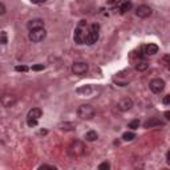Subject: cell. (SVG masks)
I'll return each mask as SVG.
<instances>
[{"instance_id": "4dcf8cb0", "label": "cell", "mask_w": 170, "mask_h": 170, "mask_svg": "<svg viewBox=\"0 0 170 170\" xmlns=\"http://www.w3.org/2000/svg\"><path fill=\"white\" fill-rule=\"evenodd\" d=\"M165 60H168L169 61V69H170V57H165Z\"/></svg>"}, {"instance_id": "f1b7e54d", "label": "cell", "mask_w": 170, "mask_h": 170, "mask_svg": "<svg viewBox=\"0 0 170 170\" xmlns=\"http://www.w3.org/2000/svg\"><path fill=\"white\" fill-rule=\"evenodd\" d=\"M32 3H35V4H39V3H44L45 0H31Z\"/></svg>"}, {"instance_id": "ffe728a7", "label": "cell", "mask_w": 170, "mask_h": 170, "mask_svg": "<svg viewBox=\"0 0 170 170\" xmlns=\"http://www.w3.org/2000/svg\"><path fill=\"white\" fill-rule=\"evenodd\" d=\"M138 126H140V121H138V120H133L130 124H129V128H130V129H137Z\"/></svg>"}, {"instance_id": "9c48e42d", "label": "cell", "mask_w": 170, "mask_h": 170, "mask_svg": "<svg viewBox=\"0 0 170 170\" xmlns=\"http://www.w3.org/2000/svg\"><path fill=\"white\" fill-rule=\"evenodd\" d=\"M117 106H118L120 111H122V112L130 111L132 106H133V101H132V98H129V97H124V98H121L118 101Z\"/></svg>"}, {"instance_id": "4fadbf2b", "label": "cell", "mask_w": 170, "mask_h": 170, "mask_svg": "<svg viewBox=\"0 0 170 170\" xmlns=\"http://www.w3.org/2000/svg\"><path fill=\"white\" fill-rule=\"evenodd\" d=\"M41 114H43L41 109H39V108H33V109H31V111L28 112V116H27V118H35V120H39L40 117H41Z\"/></svg>"}, {"instance_id": "2e32d148", "label": "cell", "mask_w": 170, "mask_h": 170, "mask_svg": "<svg viewBox=\"0 0 170 170\" xmlns=\"http://www.w3.org/2000/svg\"><path fill=\"white\" fill-rule=\"evenodd\" d=\"M97 137H98V134L96 132H93V130H91V132H88L85 134V138L88 140V141H96L97 140Z\"/></svg>"}, {"instance_id": "d4e9b609", "label": "cell", "mask_w": 170, "mask_h": 170, "mask_svg": "<svg viewBox=\"0 0 170 170\" xmlns=\"http://www.w3.org/2000/svg\"><path fill=\"white\" fill-rule=\"evenodd\" d=\"M2 44H7V35H5V31L2 32Z\"/></svg>"}, {"instance_id": "d6986e66", "label": "cell", "mask_w": 170, "mask_h": 170, "mask_svg": "<svg viewBox=\"0 0 170 170\" xmlns=\"http://www.w3.org/2000/svg\"><path fill=\"white\" fill-rule=\"evenodd\" d=\"M130 8H132V4H130V3H129V2H125L124 4L121 5V12H122V13H125L126 11H129Z\"/></svg>"}, {"instance_id": "7402d4cb", "label": "cell", "mask_w": 170, "mask_h": 170, "mask_svg": "<svg viewBox=\"0 0 170 170\" xmlns=\"http://www.w3.org/2000/svg\"><path fill=\"white\" fill-rule=\"evenodd\" d=\"M109 168H111V165H109L108 162H102V164L98 166V169H100V170H108Z\"/></svg>"}, {"instance_id": "6da1fadb", "label": "cell", "mask_w": 170, "mask_h": 170, "mask_svg": "<svg viewBox=\"0 0 170 170\" xmlns=\"http://www.w3.org/2000/svg\"><path fill=\"white\" fill-rule=\"evenodd\" d=\"M85 144L82 141H79V140H75L71 145L68 146V156L71 158H80L84 156L85 153Z\"/></svg>"}, {"instance_id": "5bb4252c", "label": "cell", "mask_w": 170, "mask_h": 170, "mask_svg": "<svg viewBox=\"0 0 170 170\" xmlns=\"http://www.w3.org/2000/svg\"><path fill=\"white\" fill-rule=\"evenodd\" d=\"M2 102H3V105H4L5 108H9V106H12L13 104H15V98H13L12 96H9V95H5V96H3Z\"/></svg>"}, {"instance_id": "4316f807", "label": "cell", "mask_w": 170, "mask_h": 170, "mask_svg": "<svg viewBox=\"0 0 170 170\" xmlns=\"http://www.w3.org/2000/svg\"><path fill=\"white\" fill-rule=\"evenodd\" d=\"M40 169H56L55 166H49V165H41Z\"/></svg>"}, {"instance_id": "cb8c5ba5", "label": "cell", "mask_w": 170, "mask_h": 170, "mask_svg": "<svg viewBox=\"0 0 170 170\" xmlns=\"http://www.w3.org/2000/svg\"><path fill=\"white\" fill-rule=\"evenodd\" d=\"M43 69H44V65H43V64L33 65V66H32V71H43Z\"/></svg>"}, {"instance_id": "7c38bea8", "label": "cell", "mask_w": 170, "mask_h": 170, "mask_svg": "<svg viewBox=\"0 0 170 170\" xmlns=\"http://www.w3.org/2000/svg\"><path fill=\"white\" fill-rule=\"evenodd\" d=\"M162 124H164V122H162L159 118L153 117L150 120H148V121H145L144 126H145V128H153V126H158V125H162Z\"/></svg>"}, {"instance_id": "ac0fdd59", "label": "cell", "mask_w": 170, "mask_h": 170, "mask_svg": "<svg viewBox=\"0 0 170 170\" xmlns=\"http://www.w3.org/2000/svg\"><path fill=\"white\" fill-rule=\"evenodd\" d=\"M122 138H124L125 141H132L133 138H136V134H134L133 132H126V133H124Z\"/></svg>"}, {"instance_id": "30bf717a", "label": "cell", "mask_w": 170, "mask_h": 170, "mask_svg": "<svg viewBox=\"0 0 170 170\" xmlns=\"http://www.w3.org/2000/svg\"><path fill=\"white\" fill-rule=\"evenodd\" d=\"M28 28H29V31L37 29V28H44V21L41 19H33L28 23Z\"/></svg>"}, {"instance_id": "e0dca14e", "label": "cell", "mask_w": 170, "mask_h": 170, "mask_svg": "<svg viewBox=\"0 0 170 170\" xmlns=\"http://www.w3.org/2000/svg\"><path fill=\"white\" fill-rule=\"evenodd\" d=\"M148 66H149L148 63L140 61V63H137V64H136V69H137V71H145V69H148Z\"/></svg>"}, {"instance_id": "603a6c76", "label": "cell", "mask_w": 170, "mask_h": 170, "mask_svg": "<svg viewBox=\"0 0 170 170\" xmlns=\"http://www.w3.org/2000/svg\"><path fill=\"white\" fill-rule=\"evenodd\" d=\"M15 69H16L18 72H27V71H28V68H27L25 65H18Z\"/></svg>"}, {"instance_id": "1f68e13d", "label": "cell", "mask_w": 170, "mask_h": 170, "mask_svg": "<svg viewBox=\"0 0 170 170\" xmlns=\"http://www.w3.org/2000/svg\"><path fill=\"white\" fill-rule=\"evenodd\" d=\"M168 159H169V161H170V150L168 152Z\"/></svg>"}, {"instance_id": "52a82bcc", "label": "cell", "mask_w": 170, "mask_h": 170, "mask_svg": "<svg viewBox=\"0 0 170 170\" xmlns=\"http://www.w3.org/2000/svg\"><path fill=\"white\" fill-rule=\"evenodd\" d=\"M72 72L77 76H82L88 72V64L86 63H82V61H79V63H75L72 66Z\"/></svg>"}, {"instance_id": "277c9868", "label": "cell", "mask_w": 170, "mask_h": 170, "mask_svg": "<svg viewBox=\"0 0 170 170\" xmlns=\"http://www.w3.org/2000/svg\"><path fill=\"white\" fill-rule=\"evenodd\" d=\"M98 24H93L91 27V31L88 32V36H86V40H85V43L88 45H92V44H95L96 41L98 40Z\"/></svg>"}, {"instance_id": "8fae6325", "label": "cell", "mask_w": 170, "mask_h": 170, "mask_svg": "<svg viewBox=\"0 0 170 170\" xmlns=\"http://www.w3.org/2000/svg\"><path fill=\"white\" fill-rule=\"evenodd\" d=\"M144 52H145V55H148V56H153L158 52V47L156 44H148L144 47Z\"/></svg>"}, {"instance_id": "44dd1931", "label": "cell", "mask_w": 170, "mask_h": 170, "mask_svg": "<svg viewBox=\"0 0 170 170\" xmlns=\"http://www.w3.org/2000/svg\"><path fill=\"white\" fill-rule=\"evenodd\" d=\"M27 124H28V126H36V125H37V120H35V118H27Z\"/></svg>"}, {"instance_id": "7a4b0ae2", "label": "cell", "mask_w": 170, "mask_h": 170, "mask_svg": "<svg viewBox=\"0 0 170 170\" xmlns=\"http://www.w3.org/2000/svg\"><path fill=\"white\" fill-rule=\"evenodd\" d=\"M95 108L89 104H84V105H80L77 109V114L81 120H92L95 117Z\"/></svg>"}, {"instance_id": "484cf974", "label": "cell", "mask_w": 170, "mask_h": 170, "mask_svg": "<svg viewBox=\"0 0 170 170\" xmlns=\"http://www.w3.org/2000/svg\"><path fill=\"white\" fill-rule=\"evenodd\" d=\"M164 104H170V95L164 97Z\"/></svg>"}, {"instance_id": "5b68a950", "label": "cell", "mask_w": 170, "mask_h": 170, "mask_svg": "<svg viewBox=\"0 0 170 170\" xmlns=\"http://www.w3.org/2000/svg\"><path fill=\"white\" fill-rule=\"evenodd\" d=\"M45 35H47V32H45L44 28L32 29V31L29 32V40H31L32 43H39L45 37Z\"/></svg>"}, {"instance_id": "3957f363", "label": "cell", "mask_w": 170, "mask_h": 170, "mask_svg": "<svg viewBox=\"0 0 170 170\" xmlns=\"http://www.w3.org/2000/svg\"><path fill=\"white\" fill-rule=\"evenodd\" d=\"M85 28H86V21H81L77 25V28H76L73 39H75V41L77 43V44H84L85 43L86 36H88V33L85 32Z\"/></svg>"}, {"instance_id": "83f0119b", "label": "cell", "mask_w": 170, "mask_h": 170, "mask_svg": "<svg viewBox=\"0 0 170 170\" xmlns=\"http://www.w3.org/2000/svg\"><path fill=\"white\" fill-rule=\"evenodd\" d=\"M0 7H2V11H0V13H2V15H4V13H5V7H4V4L2 3V4H0Z\"/></svg>"}, {"instance_id": "ba28073f", "label": "cell", "mask_w": 170, "mask_h": 170, "mask_svg": "<svg viewBox=\"0 0 170 170\" xmlns=\"http://www.w3.org/2000/svg\"><path fill=\"white\" fill-rule=\"evenodd\" d=\"M136 15L141 19H146L152 15V8L149 5H140L137 9H136Z\"/></svg>"}, {"instance_id": "8992f818", "label": "cell", "mask_w": 170, "mask_h": 170, "mask_svg": "<svg viewBox=\"0 0 170 170\" xmlns=\"http://www.w3.org/2000/svg\"><path fill=\"white\" fill-rule=\"evenodd\" d=\"M149 88L152 89V92L154 93H161L165 88V81L161 79H153L150 82H149Z\"/></svg>"}, {"instance_id": "9a60e30c", "label": "cell", "mask_w": 170, "mask_h": 170, "mask_svg": "<svg viewBox=\"0 0 170 170\" xmlns=\"http://www.w3.org/2000/svg\"><path fill=\"white\" fill-rule=\"evenodd\" d=\"M93 91V88L91 85H85V86H81V88H79L77 89V92L79 93H82V95H85V96H88V95H91Z\"/></svg>"}, {"instance_id": "f546056e", "label": "cell", "mask_w": 170, "mask_h": 170, "mask_svg": "<svg viewBox=\"0 0 170 170\" xmlns=\"http://www.w3.org/2000/svg\"><path fill=\"white\" fill-rule=\"evenodd\" d=\"M165 117L168 118V120H170V111H168V112H165Z\"/></svg>"}]
</instances>
